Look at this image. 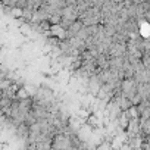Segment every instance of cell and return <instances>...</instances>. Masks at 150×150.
Segmentation results:
<instances>
[{
	"instance_id": "obj_2",
	"label": "cell",
	"mask_w": 150,
	"mask_h": 150,
	"mask_svg": "<svg viewBox=\"0 0 150 150\" xmlns=\"http://www.w3.org/2000/svg\"><path fill=\"white\" fill-rule=\"evenodd\" d=\"M121 91L125 97H128L129 100L138 93V83L132 78V80H124L122 86H121Z\"/></svg>"
},
{
	"instance_id": "obj_1",
	"label": "cell",
	"mask_w": 150,
	"mask_h": 150,
	"mask_svg": "<svg viewBox=\"0 0 150 150\" xmlns=\"http://www.w3.org/2000/svg\"><path fill=\"white\" fill-rule=\"evenodd\" d=\"M80 21L84 24V27L100 25L102 24V11L97 8H90L80 15Z\"/></svg>"
},
{
	"instance_id": "obj_3",
	"label": "cell",
	"mask_w": 150,
	"mask_h": 150,
	"mask_svg": "<svg viewBox=\"0 0 150 150\" xmlns=\"http://www.w3.org/2000/svg\"><path fill=\"white\" fill-rule=\"evenodd\" d=\"M86 87H87V91L91 94V96H97V93L100 91V88L103 87V83H102V80H100V77L96 74V75H93V77H90L88 78V81L86 83Z\"/></svg>"
},
{
	"instance_id": "obj_4",
	"label": "cell",
	"mask_w": 150,
	"mask_h": 150,
	"mask_svg": "<svg viewBox=\"0 0 150 150\" xmlns=\"http://www.w3.org/2000/svg\"><path fill=\"white\" fill-rule=\"evenodd\" d=\"M128 54V47L124 43H113L109 49V57H124Z\"/></svg>"
},
{
	"instance_id": "obj_6",
	"label": "cell",
	"mask_w": 150,
	"mask_h": 150,
	"mask_svg": "<svg viewBox=\"0 0 150 150\" xmlns=\"http://www.w3.org/2000/svg\"><path fill=\"white\" fill-rule=\"evenodd\" d=\"M138 94L141 96L143 102L150 103V84H138Z\"/></svg>"
},
{
	"instance_id": "obj_5",
	"label": "cell",
	"mask_w": 150,
	"mask_h": 150,
	"mask_svg": "<svg viewBox=\"0 0 150 150\" xmlns=\"http://www.w3.org/2000/svg\"><path fill=\"white\" fill-rule=\"evenodd\" d=\"M15 137H16L19 141H24V144H25V143L28 141V138H30V127H28L27 124L18 125L16 129H15Z\"/></svg>"
}]
</instances>
